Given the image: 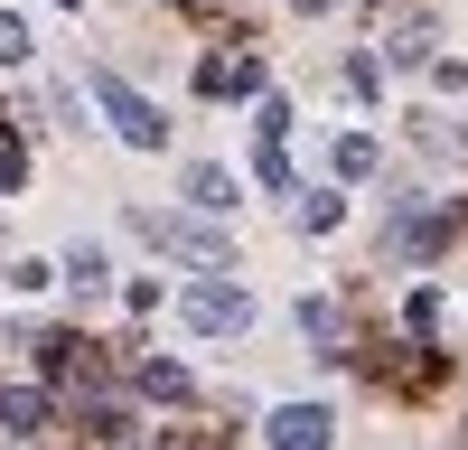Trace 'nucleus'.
<instances>
[{
  "instance_id": "1",
  "label": "nucleus",
  "mask_w": 468,
  "mask_h": 450,
  "mask_svg": "<svg viewBox=\"0 0 468 450\" xmlns=\"http://www.w3.org/2000/svg\"><path fill=\"white\" fill-rule=\"evenodd\" d=\"M94 103L112 112V132H122L132 150H160V141H169V123H160V103H150L141 85H122V75H112V66H94Z\"/></svg>"
},
{
  "instance_id": "2",
  "label": "nucleus",
  "mask_w": 468,
  "mask_h": 450,
  "mask_svg": "<svg viewBox=\"0 0 468 450\" xmlns=\"http://www.w3.org/2000/svg\"><path fill=\"white\" fill-rule=\"evenodd\" d=\"M141 225H150V244H169V253H187V262H225V253H234L225 225H197V216H141Z\"/></svg>"
},
{
  "instance_id": "3",
  "label": "nucleus",
  "mask_w": 468,
  "mask_h": 450,
  "mask_svg": "<svg viewBox=\"0 0 468 450\" xmlns=\"http://www.w3.org/2000/svg\"><path fill=\"white\" fill-rule=\"evenodd\" d=\"M187 319H197L207 338H234V328H253V300L234 282H197V291H187Z\"/></svg>"
},
{
  "instance_id": "4",
  "label": "nucleus",
  "mask_w": 468,
  "mask_h": 450,
  "mask_svg": "<svg viewBox=\"0 0 468 450\" xmlns=\"http://www.w3.org/2000/svg\"><path fill=\"white\" fill-rule=\"evenodd\" d=\"M271 441H282V450H328V412L319 403H282V412H271Z\"/></svg>"
},
{
  "instance_id": "5",
  "label": "nucleus",
  "mask_w": 468,
  "mask_h": 450,
  "mask_svg": "<svg viewBox=\"0 0 468 450\" xmlns=\"http://www.w3.org/2000/svg\"><path fill=\"white\" fill-rule=\"evenodd\" d=\"M0 423H10V432H37V423H48V394L10 385V394H0Z\"/></svg>"
},
{
  "instance_id": "6",
  "label": "nucleus",
  "mask_w": 468,
  "mask_h": 450,
  "mask_svg": "<svg viewBox=\"0 0 468 450\" xmlns=\"http://www.w3.org/2000/svg\"><path fill=\"white\" fill-rule=\"evenodd\" d=\"M187 198H197V207H234V178L225 169H187Z\"/></svg>"
},
{
  "instance_id": "7",
  "label": "nucleus",
  "mask_w": 468,
  "mask_h": 450,
  "mask_svg": "<svg viewBox=\"0 0 468 450\" xmlns=\"http://www.w3.org/2000/svg\"><path fill=\"white\" fill-rule=\"evenodd\" d=\"M366 169H375V141L346 132V141H337V178H366Z\"/></svg>"
},
{
  "instance_id": "8",
  "label": "nucleus",
  "mask_w": 468,
  "mask_h": 450,
  "mask_svg": "<svg viewBox=\"0 0 468 450\" xmlns=\"http://www.w3.org/2000/svg\"><path fill=\"white\" fill-rule=\"evenodd\" d=\"M19 57H28V28H19V19H0V66H19Z\"/></svg>"
},
{
  "instance_id": "9",
  "label": "nucleus",
  "mask_w": 468,
  "mask_h": 450,
  "mask_svg": "<svg viewBox=\"0 0 468 450\" xmlns=\"http://www.w3.org/2000/svg\"><path fill=\"white\" fill-rule=\"evenodd\" d=\"M291 10H309V19H319V10H337V0H291Z\"/></svg>"
}]
</instances>
